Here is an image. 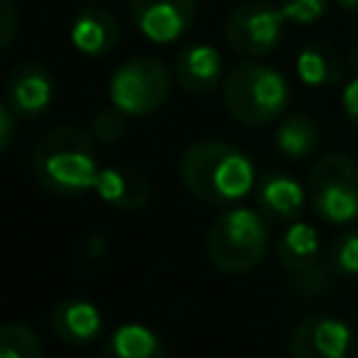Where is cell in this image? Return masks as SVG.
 Here are the masks:
<instances>
[{"label":"cell","instance_id":"cell-14","mask_svg":"<svg viewBox=\"0 0 358 358\" xmlns=\"http://www.w3.org/2000/svg\"><path fill=\"white\" fill-rule=\"evenodd\" d=\"M98 199L115 210H140L151 196V182L143 171L131 165H106L98 171L95 187Z\"/></svg>","mask_w":358,"mask_h":358},{"label":"cell","instance_id":"cell-9","mask_svg":"<svg viewBox=\"0 0 358 358\" xmlns=\"http://www.w3.org/2000/svg\"><path fill=\"white\" fill-rule=\"evenodd\" d=\"M288 352L291 358H358V336L344 319L313 313L294 324Z\"/></svg>","mask_w":358,"mask_h":358},{"label":"cell","instance_id":"cell-5","mask_svg":"<svg viewBox=\"0 0 358 358\" xmlns=\"http://www.w3.org/2000/svg\"><path fill=\"white\" fill-rule=\"evenodd\" d=\"M308 201L313 213L333 227L358 221V162L347 154H322L308 173Z\"/></svg>","mask_w":358,"mask_h":358},{"label":"cell","instance_id":"cell-11","mask_svg":"<svg viewBox=\"0 0 358 358\" xmlns=\"http://www.w3.org/2000/svg\"><path fill=\"white\" fill-rule=\"evenodd\" d=\"M6 103L17 117H39L53 98V78L42 62H20L6 76Z\"/></svg>","mask_w":358,"mask_h":358},{"label":"cell","instance_id":"cell-25","mask_svg":"<svg viewBox=\"0 0 358 358\" xmlns=\"http://www.w3.org/2000/svg\"><path fill=\"white\" fill-rule=\"evenodd\" d=\"M341 109H344L347 120L358 129V76H352V78L341 87Z\"/></svg>","mask_w":358,"mask_h":358},{"label":"cell","instance_id":"cell-19","mask_svg":"<svg viewBox=\"0 0 358 358\" xmlns=\"http://www.w3.org/2000/svg\"><path fill=\"white\" fill-rule=\"evenodd\" d=\"M101 358H171L162 338L145 324H120L109 333Z\"/></svg>","mask_w":358,"mask_h":358},{"label":"cell","instance_id":"cell-23","mask_svg":"<svg viewBox=\"0 0 358 358\" xmlns=\"http://www.w3.org/2000/svg\"><path fill=\"white\" fill-rule=\"evenodd\" d=\"M330 8V0H280V11L285 22L294 25H313Z\"/></svg>","mask_w":358,"mask_h":358},{"label":"cell","instance_id":"cell-3","mask_svg":"<svg viewBox=\"0 0 358 358\" xmlns=\"http://www.w3.org/2000/svg\"><path fill=\"white\" fill-rule=\"evenodd\" d=\"M221 98L232 120L243 126H266L285 115L291 87L277 67L246 59L224 73Z\"/></svg>","mask_w":358,"mask_h":358},{"label":"cell","instance_id":"cell-6","mask_svg":"<svg viewBox=\"0 0 358 358\" xmlns=\"http://www.w3.org/2000/svg\"><path fill=\"white\" fill-rule=\"evenodd\" d=\"M171 95V70L154 56H134L123 62L109 78V101L123 115H151Z\"/></svg>","mask_w":358,"mask_h":358},{"label":"cell","instance_id":"cell-13","mask_svg":"<svg viewBox=\"0 0 358 358\" xmlns=\"http://www.w3.org/2000/svg\"><path fill=\"white\" fill-rule=\"evenodd\" d=\"M257 210L266 221L274 224H294L308 201V190L288 173L280 171H268L260 182H257Z\"/></svg>","mask_w":358,"mask_h":358},{"label":"cell","instance_id":"cell-21","mask_svg":"<svg viewBox=\"0 0 358 358\" xmlns=\"http://www.w3.org/2000/svg\"><path fill=\"white\" fill-rule=\"evenodd\" d=\"M327 266L338 277H358V229H347L327 246Z\"/></svg>","mask_w":358,"mask_h":358},{"label":"cell","instance_id":"cell-18","mask_svg":"<svg viewBox=\"0 0 358 358\" xmlns=\"http://www.w3.org/2000/svg\"><path fill=\"white\" fill-rule=\"evenodd\" d=\"M347 70V59L327 42H310L296 53V76L308 87H336Z\"/></svg>","mask_w":358,"mask_h":358},{"label":"cell","instance_id":"cell-20","mask_svg":"<svg viewBox=\"0 0 358 358\" xmlns=\"http://www.w3.org/2000/svg\"><path fill=\"white\" fill-rule=\"evenodd\" d=\"M0 358H42L39 336L25 322L0 324Z\"/></svg>","mask_w":358,"mask_h":358},{"label":"cell","instance_id":"cell-15","mask_svg":"<svg viewBox=\"0 0 358 358\" xmlns=\"http://www.w3.org/2000/svg\"><path fill=\"white\" fill-rule=\"evenodd\" d=\"M50 330L56 333L59 341L70 347H87L101 336L103 316L87 299H76V296L59 299L50 310Z\"/></svg>","mask_w":358,"mask_h":358},{"label":"cell","instance_id":"cell-22","mask_svg":"<svg viewBox=\"0 0 358 358\" xmlns=\"http://www.w3.org/2000/svg\"><path fill=\"white\" fill-rule=\"evenodd\" d=\"M90 134L95 143H103V145H112L117 143L123 134H126V117L117 106H103L92 115L90 120Z\"/></svg>","mask_w":358,"mask_h":358},{"label":"cell","instance_id":"cell-24","mask_svg":"<svg viewBox=\"0 0 358 358\" xmlns=\"http://www.w3.org/2000/svg\"><path fill=\"white\" fill-rule=\"evenodd\" d=\"M20 28V11L14 0H0V53H6L17 36Z\"/></svg>","mask_w":358,"mask_h":358},{"label":"cell","instance_id":"cell-16","mask_svg":"<svg viewBox=\"0 0 358 358\" xmlns=\"http://www.w3.org/2000/svg\"><path fill=\"white\" fill-rule=\"evenodd\" d=\"M70 42L84 56H106L120 42V25L109 8L84 6L70 25Z\"/></svg>","mask_w":358,"mask_h":358},{"label":"cell","instance_id":"cell-10","mask_svg":"<svg viewBox=\"0 0 358 358\" xmlns=\"http://www.w3.org/2000/svg\"><path fill=\"white\" fill-rule=\"evenodd\" d=\"M199 14V0H129V17L137 31L159 45L176 42L190 31Z\"/></svg>","mask_w":358,"mask_h":358},{"label":"cell","instance_id":"cell-1","mask_svg":"<svg viewBox=\"0 0 358 358\" xmlns=\"http://www.w3.org/2000/svg\"><path fill=\"white\" fill-rule=\"evenodd\" d=\"M176 168L185 190L210 207L235 204L255 187L252 159L241 148L221 140L190 143Z\"/></svg>","mask_w":358,"mask_h":358},{"label":"cell","instance_id":"cell-12","mask_svg":"<svg viewBox=\"0 0 358 358\" xmlns=\"http://www.w3.org/2000/svg\"><path fill=\"white\" fill-rule=\"evenodd\" d=\"M173 78L187 95H210L224 81V59L207 42L187 45L173 59Z\"/></svg>","mask_w":358,"mask_h":358},{"label":"cell","instance_id":"cell-8","mask_svg":"<svg viewBox=\"0 0 358 358\" xmlns=\"http://www.w3.org/2000/svg\"><path fill=\"white\" fill-rule=\"evenodd\" d=\"M285 34V17L271 0H243L227 17V45L246 59H260L277 50Z\"/></svg>","mask_w":358,"mask_h":358},{"label":"cell","instance_id":"cell-7","mask_svg":"<svg viewBox=\"0 0 358 358\" xmlns=\"http://www.w3.org/2000/svg\"><path fill=\"white\" fill-rule=\"evenodd\" d=\"M277 257L288 274V285L299 296H322L330 291L336 274L322 263V241L310 224H288L277 243Z\"/></svg>","mask_w":358,"mask_h":358},{"label":"cell","instance_id":"cell-17","mask_svg":"<svg viewBox=\"0 0 358 358\" xmlns=\"http://www.w3.org/2000/svg\"><path fill=\"white\" fill-rule=\"evenodd\" d=\"M274 148L288 162H302L322 148V129L319 123L305 112H288L280 117V126L274 131Z\"/></svg>","mask_w":358,"mask_h":358},{"label":"cell","instance_id":"cell-26","mask_svg":"<svg viewBox=\"0 0 358 358\" xmlns=\"http://www.w3.org/2000/svg\"><path fill=\"white\" fill-rule=\"evenodd\" d=\"M14 131H17V123H14V112L8 109V103H0V154L11 145L14 140Z\"/></svg>","mask_w":358,"mask_h":358},{"label":"cell","instance_id":"cell-27","mask_svg":"<svg viewBox=\"0 0 358 358\" xmlns=\"http://www.w3.org/2000/svg\"><path fill=\"white\" fill-rule=\"evenodd\" d=\"M347 64H350V70L358 76V42H352V48L347 50Z\"/></svg>","mask_w":358,"mask_h":358},{"label":"cell","instance_id":"cell-2","mask_svg":"<svg viewBox=\"0 0 358 358\" xmlns=\"http://www.w3.org/2000/svg\"><path fill=\"white\" fill-rule=\"evenodd\" d=\"M98 171L92 134L73 123L48 129L31 151V173L36 185L53 196H78L92 190Z\"/></svg>","mask_w":358,"mask_h":358},{"label":"cell","instance_id":"cell-4","mask_svg":"<svg viewBox=\"0 0 358 358\" xmlns=\"http://www.w3.org/2000/svg\"><path fill=\"white\" fill-rule=\"evenodd\" d=\"M207 257L224 274H246L260 266L268 249V224L260 210L232 207L207 229Z\"/></svg>","mask_w":358,"mask_h":358},{"label":"cell","instance_id":"cell-28","mask_svg":"<svg viewBox=\"0 0 358 358\" xmlns=\"http://www.w3.org/2000/svg\"><path fill=\"white\" fill-rule=\"evenodd\" d=\"M336 6L341 11H350V14H358V0H336Z\"/></svg>","mask_w":358,"mask_h":358}]
</instances>
